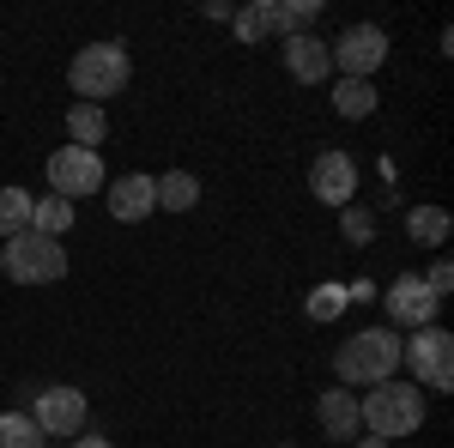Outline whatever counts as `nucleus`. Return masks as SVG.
I'll list each match as a JSON object with an SVG mask.
<instances>
[{"mask_svg":"<svg viewBox=\"0 0 454 448\" xmlns=\"http://www.w3.org/2000/svg\"><path fill=\"white\" fill-rule=\"evenodd\" d=\"M315 418H321V430L327 436H340V443H351L364 424H357V394L351 388H327L321 400H315Z\"/></svg>","mask_w":454,"mask_h":448,"instance_id":"nucleus-13","label":"nucleus"},{"mask_svg":"<svg viewBox=\"0 0 454 448\" xmlns=\"http://www.w3.org/2000/svg\"><path fill=\"white\" fill-rule=\"evenodd\" d=\"M376 79H340L333 85V109L346 115V122H364V115H376Z\"/></svg>","mask_w":454,"mask_h":448,"instance_id":"nucleus-14","label":"nucleus"},{"mask_svg":"<svg viewBox=\"0 0 454 448\" xmlns=\"http://www.w3.org/2000/svg\"><path fill=\"white\" fill-rule=\"evenodd\" d=\"M0 448H43V430L25 413H0Z\"/></svg>","mask_w":454,"mask_h":448,"instance_id":"nucleus-21","label":"nucleus"},{"mask_svg":"<svg viewBox=\"0 0 454 448\" xmlns=\"http://www.w3.org/2000/svg\"><path fill=\"white\" fill-rule=\"evenodd\" d=\"M400 364L412 370L419 388L449 394V388H454V334H449V327H419L412 340H400Z\"/></svg>","mask_w":454,"mask_h":448,"instance_id":"nucleus-5","label":"nucleus"},{"mask_svg":"<svg viewBox=\"0 0 454 448\" xmlns=\"http://www.w3.org/2000/svg\"><path fill=\"white\" fill-rule=\"evenodd\" d=\"M406 237L424 242V248H442V242H449V212L442 207H412L406 212Z\"/></svg>","mask_w":454,"mask_h":448,"instance_id":"nucleus-19","label":"nucleus"},{"mask_svg":"<svg viewBox=\"0 0 454 448\" xmlns=\"http://www.w3.org/2000/svg\"><path fill=\"white\" fill-rule=\"evenodd\" d=\"M104 182H109L104 158L85 152V145H61V152L49 158V188H55L61 200H85V194H98Z\"/></svg>","mask_w":454,"mask_h":448,"instance_id":"nucleus-6","label":"nucleus"},{"mask_svg":"<svg viewBox=\"0 0 454 448\" xmlns=\"http://www.w3.org/2000/svg\"><path fill=\"white\" fill-rule=\"evenodd\" d=\"M357 424H364L370 436H382V443H394V436H419L424 388L419 381H376V388L357 400Z\"/></svg>","mask_w":454,"mask_h":448,"instance_id":"nucleus-2","label":"nucleus"},{"mask_svg":"<svg viewBox=\"0 0 454 448\" xmlns=\"http://www.w3.org/2000/svg\"><path fill=\"white\" fill-rule=\"evenodd\" d=\"M231 25H237L243 43H267V36H273V0H254L243 12H231Z\"/></svg>","mask_w":454,"mask_h":448,"instance_id":"nucleus-20","label":"nucleus"},{"mask_svg":"<svg viewBox=\"0 0 454 448\" xmlns=\"http://www.w3.org/2000/svg\"><path fill=\"white\" fill-rule=\"evenodd\" d=\"M73 448H115V443H109V436H79Z\"/></svg>","mask_w":454,"mask_h":448,"instance_id":"nucleus-26","label":"nucleus"},{"mask_svg":"<svg viewBox=\"0 0 454 448\" xmlns=\"http://www.w3.org/2000/svg\"><path fill=\"white\" fill-rule=\"evenodd\" d=\"M19 231H31V188H0V242H12Z\"/></svg>","mask_w":454,"mask_h":448,"instance_id":"nucleus-17","label":"nucleus"},{"mask_svg":"<svg viewBox=\"0 0 454 448\" xmlns=\"http://www.w3.org/2000/svg\"><path fill=\"white\" fill-rule=\"evenodd\" d=\"M104 188H109V212L121 224H140L145 212H158V176L128 170V176H115V182H104Z\"/></svg>","mask_w":454,"mask_h":448,"instance_id":"nucleus-12","label":"nucleus"},{"mask_svg":"<svg viewBox=\"0 0 454 448\" xmlns=\"http://www.w3.org/2000/svg\"><path fill=\"white\" fill-rule=\"evenodd\" d=\"M158 207L164 212H194L200 207V176H188V170L158 176Z\"/></svg>","mask_w":454,"mask_h":448,"instance_id":"nucleus-15","label":"nucleus"},{"mask_svg":"<svg viewBox=\"0 0 454 448\" xmlns=\"http://www.w3.org/2000/svg\"><path fill=\"white\" fill-rule=\"evenodd\" d=\"M73 91H79V104H98L104 98H121L128 91V79H134V55H128V43H91V49H79L73 55Z\"/></svg>","mask_w":454,"mask_h":448,"instance_id":"nucleus-3","label":"nucleus"},{"mask_svg":"<svg viewBox=\"0 0 454 448\" xmlns=\"http://www.w3.org/2000/svg\"><path fill=\"white\" fill-rule=\"evenodd\" d=\"M0 273H12L19 285H55L67 279V248L55 237H36V231H19L0 255Z\"/></svg>","mask_w":454,"mask_h":448,"instance_id":"nucleus-4","label":"nucleus"},{"mask_svg":"<svg viewBox=\"0 0 454 448\" xmlns=\"http://www.w3.org/2000/svg\"><path fill=\"white\" fill-rule=\"evenodd\" d=\"M351 448H394V443H382V436H351Z\"/></svg>","mask_w":454,"mask_h":448,"instance_id":"nucleus-25","label":"nucleus"},{"mask_svg":"<svg viewBox=\"0 0 454 448\" xmlns=\"http://www.w3.org/2000/svg\"><path fill=\"white\" fill-rule=\"evenodd\" d=\"M424 285H430V297H449V291H454V267H449V261H436V267L424 273Z\"/></svg>","mask_w":454,"mask_h":448,"instance_id":"nucleus-24","label":"nucleus"},{"mask_svg":"<svg viewBox=\"0 0 454 448\" xmlns=\"http://www.w3.org/2000/svg\"><path fill=\"white\" fill-rule=\"evenodd\" d=\"M327 55H333V67L346 73V79H376V67L387 61V31L376 25H351L327 43Z\"/></svg>","mask_w":454,"mask_h":448,"instance_id":"nucleus-7","label":"nucleus"},{"mask_svg":"<svg viewBox=\"0 0 454 448\" xmlns=\"http://www.w3.org/2000/svg\"><path fill=\"white\" fill-rule=\"evenodd\" d=\"M67 134H73V145L98 152V145H104V134H109V115L98 104H73L67 109Z\"/></svg>","mask_w":454,"mask_h":448,"instance_id":"nucleus-16","label":"nucleus"},{"mask_svg":"<svg viewBox=\"0 0 454 448\" xmlns=\"http://www.w3.org/2000/svg\"><path fill=\"white\" fill-rule=\"evenodd\" d=\"M340 224H346V242H357V248H364V242H376V218H370V212L346 207V218H340Z\"/></svg>","mask_w":454,"mask_h":448,"instance_id":"nucleus-23","label":"nucleus"},{"mask_svg":"<svg viewBox=\"0 0 454 448\" xmlns=\"http://www.w3.org/2000/svg\"><path fill=\"white\" fill-rule=\"evenodd\" d=\"M285 73L297 79V85H327L333 79V55H327V43L315 31H297V36H285Z\"/></svg>","mask_w":454,"mask_h":448,"instance_id":"nucleus-11","label":"nucleus"},{"mask_svg":"<svg viewBox=\"0 0 454 448\" xmlns=\"http://www.w3.org/2000/svg\"><path fill=\"white\" fill-rule=\"evenodd\" d=\"M346 303H351L346 285H315V291H309V321H333Z\"/></svg>","mask_w":454,"mask_h":448,"instance_id":"nucleus-22","label":"nucleus"},{"mask_svg":"<svg viewBox=\"0 0 454 448\" xmlns=\"http://www.w3.org/2000/svg\"><path fill=\"white\" fill-rule=\"evenodd\" d=\"M309 194L321 207H351V194H357V164H351V152H321L309 164Z\"/></svg>","mask_w":454,"mask_h":448,"instance_id":"nucleus-10","label":"nucleus"},{"mask_svg":"<svg viewBox=\"0 0 454 448\" xmlns=\"http://www.w3.org/2000/svg\"><path fill=\"white\" fill-rule=\"evenodd\" d=\"M73 224V200H61V194H43V200H31V231L36 237H55L61 242V231Z\"/></svg>","mask_w":454,"mask_h":448,"instance_id":"nucleus-18","label":"nucleus"},{"mask_svg":"<svg viewBox=\"0 0 454 448\" xmlns=\"http://www.w3.org/2000/svg\"><path fill=\"white\" fill-rule=\"evenodd\" d=\"M387 303V321H394V334L406 327V334H419V327H436V310H442V297H430V285L419 273H400L394 285L382 291Z\"/></svg>","mask_w":454,"mask_h":448,"instance_id":"nucleus-8","label":"nucleus"},{"mask_svg":"<svg viewBox=\"0 0 454 448\" xmlns=\"http://www.w3.org/2000/svg\"><path fill=\"white\" fill-rule=\"evenodd\" d=\"M25 418H31L43 436H79V430H85V394L55 381V388H43V394L31 400V413H25Z\"/></svg>","mask_w":454,"mask_h":448,"instance_id":"nucleus-9","label":"nucleus"},{"mask_svg":"<svg viewBox=\"0 0 454 448\" xmlns=\"http://www.w3.org/2000/svg\"><path fill=\"white\" fill-rule=\"evenodd\" d=\"M394 370H400V334L394 327H357L333 351L340 388H376V381H394Z\"/></svg>","mask_w":454,"mask_h":448,"instance_id":"nucleus-1","label":"nucleus"}]
</instances>
